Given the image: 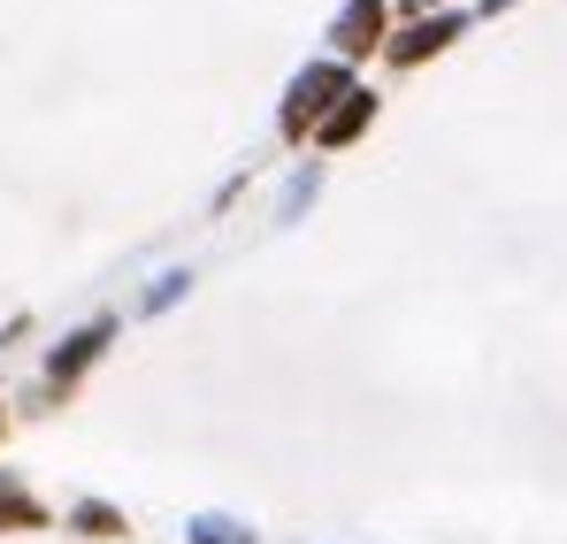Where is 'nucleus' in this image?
Wrapping results in <instances>:
<instances>
[{
    "label": "nucleus",
    "instance_id": "f257e3e1",
    "mask_svg": "<svg viewBox=\"0 0 567 544\" xmlns=\"http://www.w3.org/2000/svg\"><path fill=\"white\" fill-rule=\"evenodd\" d=\"M338 92H346V70H307V78L291 85V107H284V123H291V131H307V123H315V115H322Z\"/></svg>",
    "mask_w": 567,
    "mask_h": 544
},
{
    "label": "nucleus",
    "instance_id": "f03ea898",
    "mask_svg": "<svg viewBox=\"0 0 567 544\" xmlns=\"http://www.w3.org/2000/svg\"><path fill=\"white\" fill-rule=\"evenodd\" d=\"M377 23H383V0H353V8H346V23H338V47H346V54H361V47L377 39Z\"/></svg>",
    "mask_w": 567,
    "mask_h": 544
},
{
    "label": "nucleus",
    "instance_id": "7ed1b4c3",
    "mask_svg": "<svg viewBox=\"0 0 567 544\" xmlns=\"http://www.w3.org/2000/svg\"><path fill=\"white\" fill-rule=\"evenodd\" d=\"M453 31H461L453 16H437V23H414V31H406V39H399L391 54H399V62H422V54H437V47H445Z\"/></svg>",
    "mask_w": 567,
    "mask_h": 544
},
{
    "label": "nucleus",
    "instance_id": "20e7f679",
    "mask_svg": "<svg viewBox=\"0 0 567 544\" xmlns=\"http://www.w3.org/2000/svg\"><path fill=\"white\" fill-rule=\"evenodd\" d=\"M361 123H369V92H346V107H338V115L322 123V138H330V146H346V138H353Z\"/></svg>",
    "mask_w": 567,
    "mask_h": 544
}]
</instances>
